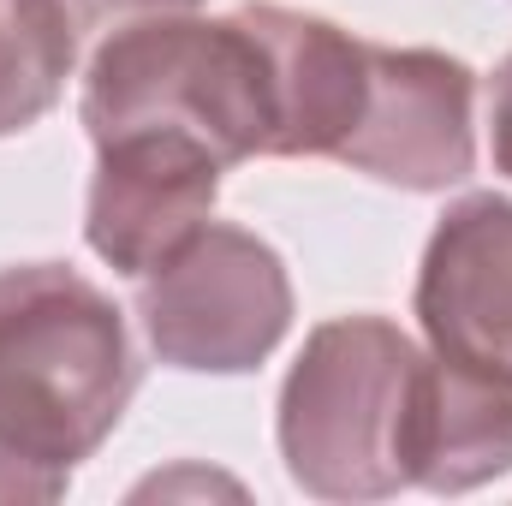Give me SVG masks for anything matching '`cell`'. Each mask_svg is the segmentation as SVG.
<instances>
[{
  "label": "cell",
  "mask_w": 512,
  "mask_h": 506,
  "mask_svg": "<svg viewBox=\"0 0 512 506\" xmlns=\"http://www.w3.org/2000/svg\"><path fill=\"white\" fill-rule=\"evenodd\" d=\"M221 161L179 131H120L96 143L84 239L114 274L143 280L215 221Z\"/></svg>",
  "instance_id": "cell-6"
},
{
  "label": "cell",
  "mask_w": 512,
  "mask_h": 506,
  "mask_svg": "<svg viewBox=\"0 0 512 506\" xmlns=\"http://www.w3.org/2000/svg\"><path fill=\"white\" fill-rule=\"evenodd\" d=\"M78 120L90 143L120 131H179L221 167L274 155V66L251 6L227 18L137 12L90 54Z\"/></svg>",
  "instance_id": "cell-2"
},
{
  "label": "cell",
  "mask_w": 512,
  "mask_h": 506,
  "mask_svg": "<svg viewBox=\"0 0 512 506\" xmlns=\"http://www.w3.org/2000/svg\"><path fill=\"white\" fill-rule=\"evenodd\" d=\"M423 346L387 316L310 328L280 381L274 435L292 489L316 501H387L417 483Z\"/></svg>",
  "instance_id": "cell-3"
},
{
  "label": "cell",
  "mask_w": 512,
  "mask_h": 506,
  "mask_svg": "<svg viewBox=\"0 0 512 506\" xmlns=\"http://www.w3.org/2000/svg\"><path fill=\"white\" fill-rule=\"evenodd\" d=\"M489 155H495V173L512 179V54L495 66V84H489Z\"/></svg>",
  "instance_id": "cell-11"
},
{
  "label": "cell",
  "mask_w": 512,
  "mask_h": 506,
  "mask_svg": "<svg viewBox=\"0 0 512 506\" xmlns=\"http://www.w3.org/2000/svg\"><path fill=\"white\" fill-rule=\"evenodd\" d=\"M512 477V364L453 358L423 346L417 483L429 495H471Z\"/></svg>",
  "instance_id": "cell-9"
},
{
  "label": "cell",
  "mask_w": 512,
  "mask_h": 506,
  "mask_svg": "<svg viewBox=\"0 0 512 506\" xmlns=\"http://www.w3.org/2000/svg\"><path fill=\"white\" fill-rule=\"evenodd\" d=\"M411 310L423 346L512 364V197L471 191L435 221Z\"/></svg>",
  "instance_id": "cell-7"
},
{
  "label": "cell",
  "mask_w": 512,
  "mask_h": 506,
  "mask_svg": "<svg viewBox=\"0 0 512 506\" xmlns=\"http://www.w3.org/2000/svg\"><path fill=\"white\" fill-rule=\"evenodd\" d=\"M143 387L126 310L72 262L0 268V465L60 501Z\"/></svg>",
  "instance_id": "cell-1"
},
{
  "label": "cell",
  "mask_w": 512,
  "mask_h": 506,
  "mask_svg": "<svg viewBox=\"0 0 512 506\" xmlns=\"http://www.w3.org/2000/svg\"><path fill=\"white\" fill-rule=\"evenodd\" d=\"M78 0H0V137L30 131L78 60Z\"/></svg>",
  "instance_id": "cell-10"
},
{
  "label": "cell",
  "mask_w": 512,
  "mask_h": 506,
  "mask_svg": "<svg viewBox=\"0 0 512 506\" xmlns=\"http://www.w3.org/2000/svg\"><path fill=\"white\" fill-rule=\"evenodd\" d=\"M108 6H126V12H191L203 0H84V18L90 12H108Z\"/></svg>",
  "instance_id": "cell-12"
},
{
  "label": "cell",
  "mask_w": 512,
  "mask_h": 506,
  "mask_svg": "<svg viewBox=\"0 0 512 506\" xmlns=\"http://www.w3.org/2000/svg\"><path fill=\"white\" fill-rule=\"evenodd\" d=\"M334 161L411 197L465 185L477 173V72L441 48L370 42L364 108Z\"/></svg>",
  "instance_id": "cell-5"
},
{
  "label": "cell",
  "mask_w": 512,
  "mask_h": 506,
  "mask_svg": "<svg viewBox=\"0 0 512 506\" xmlns=\"http://www.w3.org/2000/svg\"><path fill=\"white\" fill-rule=\"evenodd\" d=\"M251 18L262 30L268 66H274V108H280L274 155L280 161H304V155L334 161L364 108L370 36H352L334 18L298 12L280 0H256Z\"/></svg>",
  "instance_id": "cell-8"
},
{
  "label": "cell",
  "mask_w": 512,
  "mask_h": 506,
  "mask_svg": "<svg viewBox=\"0 0 512 506\" xmlns=\"http://www.w3.org/2000/svg\"><path fill=\"white\" fill-rule=\"evenodd\" d=\"M137 328L155 364L185 376H251L292 328L286 256L251 227L209 221L137 280Z\"/></svg>",
  "instance_id": "cell-4"
},
{
  "label": "cell",
  "mask_w": 512,
  "mask_h": 506,
  "mask_svg": "<svg viewBox=\"0 0 512 506\" xmlns=\"http://www.w3.org/2000/svg\"><path fill=\"white\" fill-rule=\"evenodd\" d=\"M78 12H84V0H78Z\"/></svg>",
  "instance_id": "cell-13"
}]
</instances>
